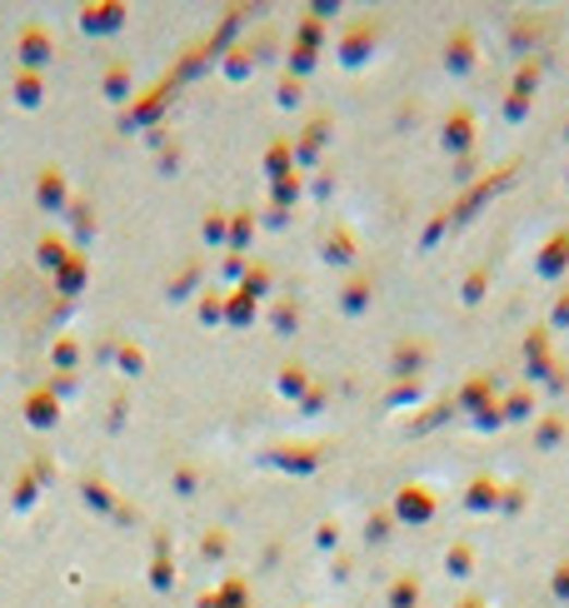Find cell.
Wrapping results in <instances>:
<instances>
[{"label": "cell", "mask_w": 569, "mask_h": 608, "mask_svg": "<svg viewBox=\"0 0 569 608\" xmlns=\"http://www.w3.org/2000/svg\"><path fill=\"white\" fill-rule=\"evenodd\" d=\"M505 185H514V165H505V170H495V175H489V180H480L474 190H464V195H460V205H455V224H464L470 215H480V205H485L489 195H499Z\"/></svg>", "instance_id": "cell-1"}, {"label": "cell", "mask_w": 569, "mask_h": 608, "mask_svg": "<svg viewBox=\"0 0 569 608\" xmlns=\"http://www.w3.org/2000/svg\"><path fill=\"white\" fill-rule=\"evenodd\" d=\"M439 145H445L455 160H464V155L474 150V115L464 106H455L450 115H445V135H439Z\"/></svg>", "instance_id": "cell-2"}, {"label": "cell", "mask_w": 569, "mask_h": 608, "mask_svg": "<svg viewBox=\"0 0 569 608\" xmlns=\"http://www.w3.org/2000/svg\"><path fill=\"white\" fill-rule=\"evenodd\" d=\"M534 269H540V280H565V269H569V230H555L545 245H540Z\"/></svg>", "instance_id": "cell-3"}, {"label": "cell", "mask_w": 569, "mask_h": 608, "mask_svg": "<svg viewBox=\"0 0 569 608\" xmlns=\"http://www.w3.org/2000/svg\"><path fill=\"white\" fill-rule=\"evenodd\" d=\"M395 514H400L404 524H425V519H435V494H429L425 484H404L400 499H395Z\"/></svg>", "instance_id": "cell-4"}, {"label": "cell", "mask_w": 569, "mask_h": 608, "mask_svg": "<svg viewBox=\"0 0 569 608\" xmlns=\"http://www.w3.org/2000/svg\"><path fill=\"white\" fill-rule=\"evenodd\" d=\"M474 60H480V50H474V36H470V31H455V36H450V56H445V65H450L455 81H464V75L474 71Z\"/></svg>", "instance_id": "cell-5"}, {"label": "cell", "mask_w": 569, "mask_h": 608, "mask_svg": "<svg viewBox=\"0 0 569 608\" xmlns=\"http://www.w3.org/2000/svg\"><path fill=\"white\" fill-rule=\"evenodd\" d=\"M495 404H499V399H495V385H489V379H474V385L460 389V410L474 414V419H485Z\"/></svg>", "instance_id": "cell-6"}, {"label": "cell", "mask_w": 569, "mask_h": 608, "mask_svg": "<svg viewBox=\"0 0 569 608\" xmlns=\"http://www.w3.org/2000/svg\"><path fill=\"white\" fill-rule=\"evenodd\" d=\"M464 509H470V514H495L499 509V484L485 479V474L470 479V489H464Z\"/></svg>", "instance_id": "cell-7"}, {"label": "cell", "mask_w": 569, "mask_h": 608, "mask_svg": "<svg viewBox=\"0 0 569 608\" xmlns=\"http://www.w3.org/2000/svg\"><path fill=\"white\" fill-rule=\"evenodd\" d=\"M565 434H569V419L559 410H549L545 419L534 424V449H559L565 445Z\"/></svg>", "instance_id": "cell-8"}, {"label": "cell", "mask_w": 569, "mask_h": 608, "mask_svg": "<svg viewBox=\"0 0 569 608\" xmlns=\"http://www.w3.org/2000/svg\"><path fill=\"white\" fill-rule=\"evenodd\" d=\"M549 329H534L530 344H524V354H530V379H545L549 369H555V360H549Z\"/></svg>", "instance_id": "cell-9"}, {"label": "cell", "mask_w": 569, "mask_h": 608, "mask_svg": "<svg viewBox=\"0 0 569 608\" xmlns=\"http://www.w3.org/2000/svg\"><path fill=\"white\" fill-rule=\"evenodd\" d=\"M530 414H534V394H530V389H514V394L499 399V419H505V424H520V419H530Z\"/></svg>", "instance_id": "cell-10"}, {"label": "cell", "mask_w": 569, "mask_h": 608, "mask_svg": "<svg viewBox=\"0 0 569 608\" xmlns=\"http://www.w3.org/2000/svg\"><path fill=\"white\" fill-rule=\"evenodd\" d=\"M445 573H455V579H470V573H474V549H470V538L450 544V554H445Z\"/></svg>", "instance_id": "cell-11"}, {"label": "cell", "mask_w": 569, "mask_h": 608, "mask_svg": "<svg viewBox=\"0 0 569 608\" xmlns=\"http://www.w3.org/2000/svg\"><path fill=\"white\" fill-rule=\"evenodd\" d=\"M549 598H555V604H569V559H559L555 569H549Z\"/></svg>", "instance_id": "cell-12"}, {"label": "cell", "mask_w": 569, "mask_h": 608, "mask_svg": "<svg viewBox=\"0 0 569 608\" xmlns=\"http://www.w3.org/2000/svg\"><path fill=\"white\" fill-rule=\"evenodd\" d=\"M485 284H489V269H474V275H464L460 300L464 304H480V300H485Z\"/></svg>", "instance_id": "cell-13"}, {"label": "cell", "mask_w": 569, "mask_h": 608, "mask_svg": "<svg viewBox=\"0 0 569 608\" xmlns=\"http://www.w3.org/2000/svg\"><path fill=\"white\" fill-rule=\"evenodd\" d=\"M540 71H545V60H530V65L514 75V90H510V95H524V100H530V95H534V81H540Z\"/></svg>", "instance_id": "cell-14"}, {"label": "cell", "mask_w": 569, "mask_h": 608, "mask_svg": "<svg viewBox=\"0 0 569 608\" xmlns=\"http://www.w3.org/2000/svg\"><path fill=\"white\" fill-rule=\"evenodd\" d=\"M520 509H524V489H520V484L499 489V514H520Z\"/></svg>", "instance_id": "cell-15"}, {"label": "cell", "mask_w": 569, "mask_h": 608, "mask_svg": "<svg viewBox=\"0 0 569 608\" xmlns=\"http://www.w3.org/2000/svg\"><path fill=\"white\" fill-rule=\"evenodd\" d=\"M545 329H569V290L559 294V304L549 309V325H545Z\"/></svg>", "instance_id": "cell-16"}, {"label": "cell", "mask_w": 569, "mask_h": 608, "mask_svg": "<svg viewBox=\"0 0 569 608\" xmlns=\"http://www.w3.org/2000/svg\"><path fill=\"white\" fill-rule=\"evenodd\" d=\"M530 115V100H524V95H510V100H505V120H524Z\"/></svg>", "instance_id": "cell-17"}, {"label": "cell", "mask_w": 569, "mask_h": 608, "mask_svg": "<svg viewBox=\"0 0 569 608\" xmlns=\"http://www.w3.org/2000/svg\"><path fill=\"white\" fill-rule=\"evenodd\" d=\"M395 604H400V608L415 604V584H400V588H395Z\"/></svg>", "instance_id": "cell-18"}, {"label": "cell", "mask_w": 569, "mask_h": 608, "mask_svg": "<svg viewBox=\"0 0 569 608\" xmlns=\"http://www.w3.org/2000/svg\"><path fill=\"white\" fill-rule=\"evenodd\" d=\"M455 608H489V604H485V598H460Z\"/></svg>", "instance_id": "cell-19"}, {"label": "cell", "mask_w": 569, "mask_h": 608, "mask_svg": "<svg viewBox=\"0 0 569 608\" xmlns=\"http://www.w3.org/2000/svg\"><path fill=\"white\" fill-rule=\"evenodd\" d=\"M565 135H569V130H565Z\"/></svg>", "instance_id": "cell-20"}]
</instances>
